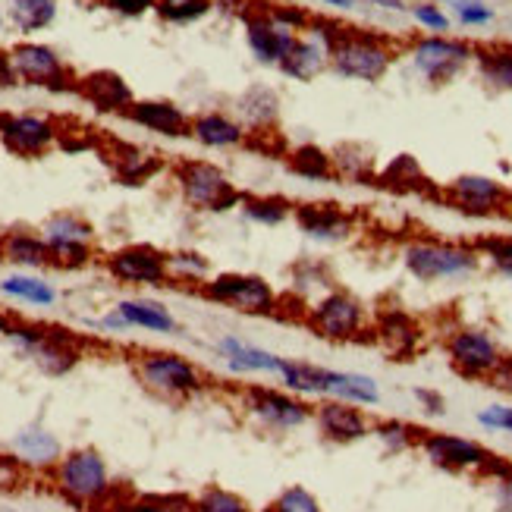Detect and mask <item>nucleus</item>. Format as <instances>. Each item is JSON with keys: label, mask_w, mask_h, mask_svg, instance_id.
Returning a JSON list of instances; mask_svg holds the SVG:
<instances>
[{"label": "nucleus", "mask_w": 512, "mask_h": 512, "mask_svg": "<svg viewBox=\"0 0 512 512\" xmlns=\"http://www.w3.org/2000/svg\"><path fill=\"white\" fill-rule=\"evenodd\" d=\"M101 4L120 16H145L148 10H154V0H101Z\"/></svg>", "instance_id": "nucleus-55"}, {"label": "nucleus", "mask_w": 512, "mask_h": 512, "mask_svg": "<svg viewBox=\"0 0 512 512\" xmlns=\"http://www.w3.org/2000/svg\"><path fill=\"white\" fill-rule=\"evenodd\" d=\"M104 271L110 280H117L120 286H148L161 289L170 286V271H167V252L151 246V242H129L114 252H107L101 258Z\"/></svg>", "instance_id": "nucleus-14"}, {"label": "nucleus", "mask_w": 512, "mask_h": 512, "mask_svg": "<svg viewBox=\"0 0 512 512\" xmlns=\"http://www.w3.org/2000/svg\"><path fill=\"white\" fill-rule=\"evenodd\" d=\"M374 183L387 192H396V195H421V198H434V202H440V189L431 183V176L421 170L418 158H412V154H396L390 164L377 170Z\"/></svg>", "instance_id": "nucleus-25"}, {"label": "nucleus", "mask_w": 512, "mask_h": 512, "mask_svg": "<svg viewBox=\"0 0 512 512\" xmlns=\"http://www.w3.org/2000/svg\"><path fill=\"white\" fill-rule=\"evenodd\" d=\"M29 469L19 462L16 453H0V494H13L29 481Z\"/></svg>", "instance_id": "nucleus-52"}, {"label": "nucleus", "mask_w": 512, "mask_h": 512, "mask_svg": "<svg viewBox=\"0 0 512 512\" xmlns=\"http://www.w3.org/2000/svg\"><path fill=\"white\" fill-rule=\"evenodd\" d=\"M475 418H478V425L484 431L512 434V406L509 403H491V406H484Z\"/></svg>", "instance_id": "nucleus-53"}, {"label": "nucleus", "mask_w": 512, "mask_h": 512, "mask_svg": "<svg viewBox=\"0 0 512 512\" xmlns=\"http://www.w3.org/2000/svg\"><path fill=\"white\" fill-rule=\"evenodd\" d=\"M421 434L425 431H418L403 418H384V421H377V425H371V437L381 443V450L387 456H403V453L415 450Z\"/></svg>", "instance_id": "nucleus-40"}, {"label": "nucleus", "mask_w": 512, "mask_h": 512, "mask_svg": "<svg viewBox=\"0 0 512 512\" xmlns=\"http://www.w3.org/2000/svg\"><path fill=\"white\" fill-rule=\"evenodd\" d=\"M277 377L289 393H296L302 399L305 396L340 399V403H352L362 409L381 403V384L362 371H333V368H321V365L299 362V359H283Z\"/></svg>", "instance_id": "nucleus-3"}, {"label": "nucleus", "mask_w": 512, "mask_h": 512, "mask_svg": "<svg viewBox=\"0 0 512 512\" xmlns=\"http://www.w3.org/2000/svg\"><path fill=\"white\" fill-rule=\"evenodd\" d=\"M286 167L293 170L296 176L308 183H330L337 180V170H333V154L324 151L321 145H296L286 151Z\"/></svg>", "instance_id": "nucleus-38"}, {"label": "nucleus", "mask_w": 512, "mask_h": 512, "mask_svg": "<svg viewBox=\"0 0 512 512\" xmlns=\"http://www.w3.org/2000/svg\"><path fill=\"white\" fill-rule=\"evenodd\" d=\"M189 136L211 151H230V148H242L249 142V129L242 120L224 114V110H205V114H195Z\"/></svg>", "instance_id": "nucleus-24"}, {"label": "nucleus", "mask_w": 512, "mask_h": 512, "mask_svg": "<svg viewBox=\"0 0 512 512\" xmlns=\"http://www.w3.org/2000/svg\"><path fill=\"white\" fill-rule=\"evenodd\" d=\"M0 242H4V230H0Z\"/></svg>", "instance_id": "nucleus-62"}, {"label": "nucleus", "mask_w": 512, "mask_h": 512, "mask_svg": "<svg viewBox=\"0 0 512 512\" xmlns=\"http://www.w3.org/2000/svg\"><path fill=\"white\" fill-rule=\"evenodd\" d=\"M324 7H330V10H337V13H352L355 7L362 4V0H321Z\"/></svg>", "instance_id": "nucleus-60"}, {"label": "nucleus", "mask_w": 512, "mask_h": 512, "mask_svg": "<svg viewBox=\"0 0 512 512\" xmlns=\"http://www.w3.org/2000/svg\"><path fill=\"white\" fill-rule=\"evenodd\" d=\"M173 180L192 211L227 214L242 205V189L233 186L224 167L211 161H180L173 167Z\"/></svg>", "instance_id": "nucleus-10"}, {"label": "nucleus", "mask_w": 512, "mask_h": 512, "mask_svg": "<svg viewBox=\"0 0 512 512\" xmlns=\"http://www.w3.org/2000/svg\"><path fill=\"white\" fill-rule=\"evenodd\" d=\"M19 85V76L13 70V57L10 51H0V88H13Z\"/></svg>", "instance_id": "nucleus-58"}, {"label": "nucleus", "mask_w": 512, "mask_h": 512, "mask_svg": "<svg viewBox=\"0 0 512 512\" xmlns=\"http://www.w3.org/2000/svg\"><path fill=\"white\" fill-rule=\"evenodd\" d=\"M409 16L425 35H450L453 29L450 10L437 4V0H415V4H409Z\"/></svg>", "instance_id": "nucleus-46"}, {"label": "nucleus", "mask_w": 512, "mask_h": 512, "mask_svg": "<svg viewBox=\"0 0 512 512\" xmlns=\"http://www.w3.org/2000/svg\"><path fill=\"white\" fill-rule=\"evenodd\" d=\"M114 512H195V500L186 494H148L114 500Z\"/></svg>", "instance_id": "nucleus-44"}, {"label": "nucleus", "mask_w": 512, "mask_h": 512, "mask_svg": "<svg viewBox=\"0 0 512 512\" xmlns=\"http://www.w3.org/2000/svg\"><path fill=\"white\" fill-rule=\"evenodd\" d=\"M333 286L330 280V267L324 261H299L293 271H289V296H296L299 302L311 305L318 296H324Z\"/></svg>", "instance_id": "nucleus-39"}, {"label": "nucleus", "mask_w": 512, "mask_h": 512, "mask_svg": "<svg viewBox=\"0 0 512 512\" xmlns=\"http://www.w3.org/2000/svg\"><path fill=\"white\" fill-rule=\"evenodd\" d=\"M487 384H491L494 390L512 396V355H503V362L497 365V371L487 377Z\"/></svg>", "instance_id": "nucleus-56"}, {"label": "nucleus", "mask_w": 512, "mask_h": 512, "mask_svg": "<svg viewBox=\"0 0 512 512\" xmlns=\"http://www.w3.org/2000/svg\"><path fill=\"white\" fill-rule=\"evenodd\" d=\"M365 4L377 13H390V16H399V13H409V4L406 0H365Z\"/></svg>", "instance_id": "nucleus-59"}, {"label": "nucleus", "mask_w": 512, "mask_h": 512, "mask_svg": "<svg viewBox=\"0 0 512 512\" xmlns=\"http://www.w3.org/2000/svg\"><path fill=\"white\" fill-rule=\"evenodd\" d=\"M79 95L92 104L101 114H123L136 104V95H132L129 82L114 73V70H95L79 79Z\"/></svg>", "instance_id": "nucleus-23"}, {"label": "nucleus", "mask_w": 512, "mask_h": 512, "mask_svg": "<svg viewBox=\"0 0 512 512\" xmlns=\"http://www.w3.org/2000/svg\"><path fill=\"white\" fill-rule=\"evenodd\" d=\"M167 271H170V283L180 286H192L198 289L214 271H211V258L195 252V249H180V252H167Z\"/></svg>", "instance_id": "nucleus-42"}, {"label": "nucleus", "mask_w": 512, "mask_h": 512, "mask_svg": "<svg viewBox=\"0 0 512 512\" xmlns=\"http://www.w3.org/2000/svg\"><path fill=\"white\" fill-rule=\"evenodd\" d=\"M443 7L462 29H487L497 19V10L487 0H443Z\"/></svg>", "instance_id": "nucleus-47"}, {"label": "nucleus", "mask_w": 512, "mask_h": 512, "mask_svg": "<svg viewBox=\"0 0 512 512\" xmlns=\"http://www.w3.org/2000/svg\"><path fill=\"white\" fill-rule=\"evenodd\" d=\"M242 26H246V44H249L252 57L264 66H280L283 57L289 54V48H293L299 38L296 32L283 29L280 22L267 13L264 4L242 10Z\"/></svg>", "instance_id": "nucleus-20"}, {"label": "nucleus", "mask_w": 512, "mask_h": 512, "mask_svg": "<svg viewBox=\"0 0 512 512\" xmlns=\"http://www.w3.org/2000/svg\"><path fill=\"white\" fill-rule=\"evenodd\" d=\"M302 324L327 343H355L371 333V315L365 302L343 286H330L324 296L311 302Z\"/></svg>", "instance_id": "nucleus-7"}, {"label": "nucleus", "mask_w": 512, "mask_h": 512, "mask_svg": "<svg viewBox=\"0 0 512 512\" xmlns=\"http://www.w3.org/2000/svg\"><path fill=\"white\" fill-rule=\"evenodd\" d=\"M217 352L233 374H280V365H283V355L252 346L246 340L233 337V333L217 340Z\"/></svg>", "instance_id": "nucleus-27"}, {"label": "nucleus", "mask_w": 512, "mask_h": 512, "mask_svg": "<svg viewBox=\"0 0 512 512\" xmlns=\"http://www.w3.org/2000/svg\"><path fill=\"white\" fill-rule=\"evenodd\" d=\"M13 57V70L19 82L35 85V88H48V92L66 95V92H79V79L73 76L70 66L63 63V57L51 48V44L41 41H16L10 48Z\"/></svg>", "instance_id": "nucleus-13"}, {"label": "nucleus", "mask_w": 512, "mask_h": 512, "mask_svg": "<svg viewBox=\"0 0 512 512\" xmlns=\"http://www.w3.org/2000/svg\"><path fill=\"white\" fill-rule=\"evenodd\" d=\"M406 274L425 286L437 283H462L475 277L484 261L475 249V242L459 239H437V236H412L399 249Z\"/></svg>", "instance_id": "nucleus-1"}, {"label": "nucleus", "mask_w": 512, "mask_h": 512, "mask_svg": "<svg viewBox=\"0 0 512 512\" xmlns=\"http://www.w3.org/2000/svg\"><path fill=\"white\" fill-rule=\"evenodd\" d=\"M0 261L13 264L16 271H35V274L54 267L48 242L41 239V233H29V230L4 233V242H0Z\"/></svg>", "instance_id": "nucleus-30"}, {"label": "nucleus", "mask_w": 512, "mask_h": 512, "mask_svg": "<svg viewBox=\"0 0 512 512\" xmlns=\"http://www.w3.org/2000/svg\"><path fill=\"white\" fill-rule=\"evenodd\" d=\"M440 205L462 217L475 220H491L512 214V189L494 176L484 173H462L447 186H440Z\"/></svg>", "instance_id": "nucleus-12"}, {"label": "nucleus", "mask_w": 512, "mask_h": 512, "mask_svg": "<svg viewBox=\"0 0 512 512\" xmlns=\"http://www.w3.org/2000/svg\"><path fill=\"white\" fill-rule=\"evenodd\" d=\"M54 491L79 509H104L114 506L117 484L110 478L107 459L95 447H76L63 453V459L51 469Z\"/></svg>", "instance_id": "nucleus-4"}, {"label": "nucleus", "mask_w": 512, "mask_h": 512, "mask_svg": "<svg viewBox=\"0 0 512 512\" xmlns=\"http://www.w3.org/2000/svg\"><path fill=\"white\" fill-rule=\"evenodd\" d=\"M412 396H415V403L421 406V412H425V415H431V418L447 415V399H443V393H437L431 387H415Z\"/></svg>", "instance_id": "nucleus-54"}, {"label": "nucleus", "mask_w": 512, "mask_h": 512, "mask_svg": "<svg viewBox=\"0 0 512 512\" xmlns=\"http://www.w3.org/2000/svg\"><path fill=\"white\" fill-rule=\"evenodd\" d=\"M195 512H255V509L249 506L246 497L227 491V487L211 484L195 497Z\"/></svg>", "instance_id": "nucleus-48"}, {"label": "nucleus", "mask_w": 512, "mask_h": 512, "mask_svg": "<svg viewBox=\"0 0 512 512\" xmlns=\"http://www.w3.org/2000/svg\"><path fill=\"white\" fill-rule=\"evenodd\" d=\"M293 224L318 246H340L355 233V214L337 202H299L293 208Z\"/></svg>", "instance_id": "nucleus-19"}, {"label": "nucleus", "mask_w": 512, "mask_h": 512, "mask_svg": "<svg viewBox=\"0 0 512 512\" xmlns=\"http://www.w3.org/2000/svg\"><path fill=\"white\" fill-rule=\"evenodd\" d=\"M447 349V359L459 377H469V381H487L497 365L503 362V349L497 337L484 327H456L447 333L443 340Z\"/></svg>", "instance_id": "nucleus-15"}, {"label": "nucleus", "mask_w": 512, "mask_h": 512, "mask_svg": "<svg viewBox=\"0 0 512 512\" xmlns=\"http://www.w3.org/2000/svg\"><path fill=\"white\" fill-rule=\"evenodd\" d=\"M333 170H337V180H352V183H371L377 176V167H374V158L365 145H355V142H346L333 151Z\"/></svg>", "instance_id": "nucleus-41"}, {"label": "nucleus", "mask_w": 512, "mask_h": 512, "mask_svg": "<svg viewBox=\"0 0 512 512\" xmlns=\"http://www.w3.org/2000/svg\"><path fill=\"white\" fill-rule=\"evenodd\" d=\"M13 453L19 456V462L26 465L29 472H48V475H51L54 465L63 459V447H60L57 434H51L48 428H41V425L22 428L13 437Z\"/></svg>", "instance_id": "nucleus-29"}, {"label": "nucleus", "mask_w": 512, "mask_h": 512, "mask_svg": "<svg viewBox=\"0 0 512 512\" xmlns=\"http://www.w3.org/2000/svg\"><path fill=\"white\" fill-rule=\"evenodd\" d=\"M0 296L22 302V305H32V308H51L60 299L57 286L35 271H13L7 277H0Z\"/></svg>", "instance_id": "nucleus-34"}, {"label": "nucleus", "mask_w": 512, "mask_h": 512, "mask_svg": "<svg viewBox=\"0 0 512 512\" xmlns=\"http://www.w3.org/2000/svg\"><path fill=\"white\" fill-rule=\"evenodd\" d=\"M41 239L51 249V264L57 271H85L98 258V233L92 220L76 211H57L41 224Z\"/></svg>", "instance_id": "nucleus-11"}, {"label": "nucleus", "mask_w": 512, "mask_h": 512, "mask_svg": "<svg viewBox=\"0 0 512 512\" xmlns=\"http://www.w3.org/2000/svg\"><path fill=\"white\" fill-rule=\"evenodd\" d=\"M60 139V126L41 114H0V142L16 158H41Z\"/></svg>", "instance_id": "nucleus-18"}, {"label": "nucleus", "mask_w": 512, "mask_h": 512, "mask_svg": "<svg viewBox=\"0 0 512 512\" xmlns=\"http://www.w3.org/2000/svg\"><path fill=\"white\" fill-rule=\"evenodd\" d=\"M475 73L487 92H512V44H475Z\"/></svg>", "instance_id": "nucleus-32"}, {"label": "nucleus", "mask_w": 512, "mask_h": 512, "mask_svg": "<svg viewBox=\"0 0 512 512\" xmlns=\"http://www.w3.org/2000/svg\"><path fill=\"white\" fill-rule=\"evenodd\" d=\"M277 70L289 79H296V82H311V79H318L324 70H330V51L318 38H311L305 32L296 38V44L289 48V54L283 57V63L277 66Z\"/></svg>", "instance_id": "nucleus-33"}, {"label": "nucleus", "mask_w": 512, "mask_h": 512, "mask_svg": "<svg viewBox=\"0 0 512 512\" xmlns=\"http://www.w3.org/2000/svg\"><path fill=\"white\" fill-rule=\"evenodd\" d=\"M418 450L434 469L440 472H478L484 475L487 465L494 462V453L481 447L478 440L459 437V434H440V431H425L418 440Z\"/></svg>", "instance_id": "nucleus-17"}, {"label": "nucleus", "mask_w": 512, "mask_h": 512, "mask_svg": "<svg viewBox=\"0 0 512 512\" xmlns=\"http://www.w3.org/2000/svg\"><path fill=\"white\" fill-rule=\"evenodd\" d=\"M315 425L324 440L340 443V447L371 437V421L365 409L352 403H340V399H321L315 406Z\"/></svg>", "instance_id": "nucleus-22"}, {"label": "nucleus", "mask_w": 512, "mask_h": 512, "mask_svg": "<svg viewBox=\"0 0 512 512\" xmlns=\"http://www.w3.org/2000/svg\"><path fill=\"white\" fill-rule=\"evenodd\" d=\"M246 399V412L258 421L264 431L274 434H289L305 428L308 421H315V409H311L302 396L289 390H274V387H249L242 393Z\"/></svg>", "instance_id": "nucleus-16"}, {"label": "nucleus", "mask_w": 512, "mask_h": 512, "mask_svg": "<svg viewBox=\"0 0 512 512\" xmlns=\"http://www.w3.org/2000/svg\"><path fill=\"white\" fill-rule=\"evenodd\" d=\"M114 308L126 318L129 330L136 327V330H148V333H161V337H170V333L180 330V321L173 318V311L158 299L129 296V299H120Z\"/></svg>", "instance_id": "nucleus-31"}, {"label": "nucleus", "mask_w": 512, "mask_h": 512, "mask_svg": "<svg viewBox=\"0 0 512 512\" xmlns=\"http://www.w3.org/2000/svg\"><path fill=\"white\" fill-rule=\"evenodd\" d=\"M132 368H136L139 384L148 393L170 399V403H183V399H192L202 390H208V377L202 374V368L180 352L148 349L136 355Z\"/></svg>", "instance_id": "nucleus-8"}, {"label": "nucleus", "mask_w": 512, "mask_h": 512, "mask_svg": "<svg viewBox=\"0 0 512 512\" xmlns=\"http://www.w3.org/2000/svg\"><path fill=\"white\" fill-rule=\"evenodd\" d=\"M484 478H491V484H494V509L512 512V462L494 456V462L487 465Z\"/></svg>", "instance_id": "nucleus-50"}, {"label": "nucleus", "mask_w": 512, "mask_h": 512, "mask_svg": "<svg viewBox=\"0 0 512 512\" xmlns=\"http://www.w3.org/2000/svg\"><path fill=\"white\" fill-rule=\"evenodd\" d=\"M217 0H154V10L173 26H192V22L214 13Z\"/></svg>", "instance_id": "nucleus-45"}, {"label": "nucleus", "mask_w": 512, "mask_h": 512, "mask_svg": "<svg viewBox=\"0 0 512 512\" xmlns=\"http://www.w3.org/2000/svg\"><path fill=\"white\" fill-rule=\"evenodd\" d=\"M371 340L387 355L403 362V359H412L421 349V343H425V327L403 308H384V311H377V318L371 324Z\"/></svg>", "instance_id": "nucleus-21"}, {"label": "nucleus", "mask_w": 512, "mask_h": 512, "mask_svg": "<svg viewBox=\"0 0 512 512\" xmlns=\"http://www.w3.org/2000/svg\"><path fill=\"white\" fill-rule=\"evenodd\" d=\"M267 7V13H271L283 29H289V32H296V35H305L308 32V26H311V16L305 7H299V4H264Z\"/></svg>", "instance_id": "nucleus-51"}, {"label": "nucleus", "mask_w": 512, "mask_h": 512, "mask_svg": "<svg viewBox=\"0 0 512 512\" xmlns=\"http://www.w3.org/2000/svg\"><path fill=\"white\" fill-rule=\"evenodd\" d=\"M95 327L101 330V333H126L129 330V324H126V318L120 315L117 308H107L104 315L95 321Z\"/></svg>", "instance_id": "nucleus-57"}, {"label": "nucleus", "mask_w": 512, "mask_h": 512, "mask_svg": "<svg viewBox=\"0 0 512 512\" xmlns=\"http://www.w3.org/2000/svg\"><path fill=\"white\" fill-rule=\"evenodd\" d=\"M7 26H10V22H7V7H4V0H0V35L7 32Z\"/></svg>", "instance_id": "nucleus-61"}, {"label": "nucleus", "mask_w": 512, "mask_h": 512, "mask_svg": "<svg viewBox=\"0 0 512 512\" xmlns=\"http://www.w3.org/2000/svg\"><path fill=\"white\" fill-rule=\"evenodd\" d=\"M198 296L224 305L236 315L246 318H277L280 311V293L277 286L261 277V274H249V271H220L211 274L202 286H198Z\"/></svg>", "instance_id": "nucleus-6"}, {"label": "nucleus", "mask_w": 512, "mask_h": 512, "mask_svg": "<svg viewBox=\"0 0 512 512\" xmlns=\"http://www.w3.org/2000/svg\"><path fill=\"white\" fill-rule=\"evenodd\" d=\"M475 249H478L487 271L503 280H512V236H503V233L478 236Z\"/></svg>", "instance_id": "nucleus-43"}, {"label": "nucleus", "mask_w": 512, "mask_h": 512, "mask_svg": "<svg viewBox=\"0 0 512 512\" xmlns=\"http://www.w3.org/2000/svg\"><path fill=\"white\" fill-rule=\"evenodd\" d=\"M126 120H132L148 132H158L164 139H183L189 136V126H192V117L173 101H136L126 110Z\"/></svg>", "instance_id": "nucleus-26"}, {"label": "nucleus", "mask_w": 512, "mask_h": 512, "mask_svg": "<svg viewBox=\"0 0 512 512\" xmlns=\"http://www.w3.org/2000/svg\"><path fill=\"white\" fill-rule=\"evenodd\" d=\"M104 154L123 186H145L164 170V161L158 154L136 148V145H126V142H110V151H104Z\"/></svg>", "instance_id": "nucleus-28"}, {"label": "nucleus", "mask_w": 512, "mask_h": 512, "mask_svg": "<svg viewBox=\"0 0 512 512\" xmlns=\"http://www.w3.org/2000/svg\"><path fill=\"white\" fill-rule=\"evenodd\" d=\"M399 60V48L390 35L346 26L337 44L330 48V70L352 82H381Z\"/></svg>", "instance_id": "nucleus-5"}, {"label": "nucleus", "mask_w": 512, "mask_h": 512, "mask_svg": "<svg viewBox=\"0 0 512 512\" xmlns=\"http://www.w3.org/2000/svg\"><path fill=\"white\" fill-rule=\"evenodd\" d=\"M264 512H324V506L315 494L308 491V487L289 484L271 500V506H267Z\"/></svg>", "instance_id": "nucleus-49"}, {"label": "nucleus", "mask_w": 512, "mask_h": 512, "mask_svg": "<svg viewBox=\"0 0 512 512\" xmlns=\"http://www.w3.org/2000/svg\"><path fill=\"white\" fill-rule=\"evenodd\" d=\"M0 337L48 377L70 374L82 362V340L63 327L0 315Z\"/></svg>", "instance_id": "nucleus-2"}, {"label": "nucleus", "mask_w": 512, "mask_h": 512, "mask_svg": "<svg viewBox=\"0 0 512 512\" xmlns=\"http://www.w3.org/2000/svg\"><path fill=\"white\" fill-rule=\"evenodd\" d=\"M406 57L421 79L440 88L456 82L469 66H475V41L456 35H415L406 44Z\"/></svg>", "instance_id": "nucleus-9"}, {"label": "nucleus", "mask_w": 512, "mask_h": 512, "mask_svg": "<svg viewBox=\"0 0 512 512\" xmlns=\"http://www.w3.org/2000/svg\"><path fill=\"white\" fill-rule=\"evenodd\" d=\"M7 22L19 35H35L54 26L60 0H4Z\"/></svg>", "instance_id": "nucleus-36"}, {"label": "nucleus", "mask_w": 512, "mask_h": 512, "mask_svg": "<svg viewBox=\"0 0 512 512\" xmlns=\"http://www.w3.org/2000/svg\"><path fill=\"white\" fill-rule=\"evenodd\" d=\"M239 117L249 132L258 129H277L280 120V95L271 85H252L239 98Z\"/></svg>", "instance_id": "nucleus-35"}, {"label": "nucleus", "mask_w": 512, "mask_h": 512, "mask_svg": "<svg viewBox=\"0 0 512 512\" xmlns=\"http://www.w3.org/2000/svg\"><path fill=\"white\" fill-rule=\"evenodd\" d=\"M293 202H289L286 195H277V192H242V205L239 211L246 214L252 224L258 227H267V230H274V227H283L286 220H293Z\"/></svg>", "instance_id": "nucleus-37"}]
</instances>
